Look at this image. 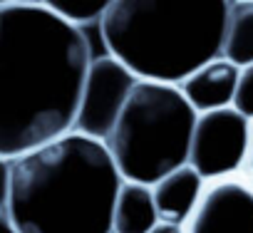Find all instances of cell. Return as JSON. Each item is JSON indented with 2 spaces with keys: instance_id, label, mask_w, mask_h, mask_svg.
<instances>
[{
  "instance_id": "obj_1",
  "label": "cell",
  "mask_w": 253,
  "mask_h": 233,
  "mask_svg": "<svg viewBox=\"0 0 253 233\" xmlns=\"http://www.w3.org/2000/svg\"><path fill=\"white\" fill-rule=\"evenodd\" d=\"M92 52L45 3L0 0V156L18 159L75 127Z\"/></svg>"
},
{
  "instance_id": "obj_2",
  "label": "cell",
  "mask_w": 253,
  "mask_h": 233,
  "mask_svg": "<svg viewBox=\"0 0 253 233\" xmlns=\"http://www.w3.org/2000/svg\"><path fill=\"white\" fill-rule=\"evenodd\" d=\"M119 186L107 147L70 132L13 159L5 213L15 233H112Z\"/></svg>"
},
{
  "instance_id": "obj_3",
  "label": "cell",
  "mask_w": 253,
  "mask_h": 233,
  "mask_svg": "<svg viewBox=\"0 0 253 233\" xmlns=\"http://www.w3.org/2000/svg\"><path fill=\"white\" fill-rule=\"evenodd\" d=\"M228 0H109L99 35L139 82L179 87L221 57Z\"/></svg>"
},
{
  "instance_id": "obj_4",
  "label": "cell",
  "mask_w": 253,
  "mask_h": 233,
  "mask_svg": "<svg viewBox=\"0 0 253 233\" xmlns=\"http://www.w3.org/2000/svg\"><path fill=\"white\" fill-rule=\"evenodd\" d=\"M196 112L179 87L137 82L104 142L122 181L154 186L189 164Z\"/></svg>"
},
{
  "instance_id": "obj_5",
  "label": "cell",
  "mask_w": 253,
  "mask_h": 233,
  "mask_svg": "<svg viewBox=\"0 0 253 233\" xmlns=\"http://www.w3.org/2000/svg\"><path fill=\"white\" fill-rule=\"evenodd\" d=\"M251 132L253 124L233 107L199 114L189 147V166L204 181L216 184L233 179V174L246 166Z\"/></svg>"
},
{
  "instance_id": "obj_6",
  "label": "cell",
  "mask_w": 253,
  "mask_h": 233,
  "mask_svg": "<svg viewBox=\"0 0 253 233\" xmlns=\"http://www.w3.org/2000/svg\"><path fill=\"white\" fill-rule=\"evenodd\" d=\"M137 82L139 79L112 55L92 57L82 82L72 132L104 144L114 132Z\"/></svg>"
},
{
  "instance_id": "obj_7",
  "label": "cell",
  "mask_w": 253,
  "mask_h": 233,
  "mask_svg": "<svg viewBox=\"0 0 253 233\" xmlns=\"http://www.w3.org/2000/svg\"><path fill=\"white\" fill-rule=\"evenodd\" d=\"M184 233H253V186L223 179L204 189Z\"/></svg>"
},
{
  "instance_id": "obj_8",
  "label": "cell",
  "mask_w": 253,
  "mask_h": 233,
  "mask_svg": "<svg viewBox=\"0 0 253 233\" xmlns=\"http://www.w3.org/2000/svg\"><path fill=\"white\" fill-rule=\"evenodd\" d=\"M238 75H241V70L233 62L216 57V60L206 62L204 67H199L194 75H189L179 84V89L186 97V102L194 107L196 114L218 112V109L233 107Z\"/></svg>"
},
{
  "instance_id": "obj_9",
  "label": "cell",
  "mask_w": 253,
  "mask_h": 233,
  "mask_svg": "<svg viewBox=\"0 0 253 233\" xmlns=\"http://www.w3.org/2000/svg\"><path fill=\"white\" fill-rule=\"evenodd\" d=\"M152 194H154L159 221L184 228L204 194V179L186 164L171 171L169 176H164L162 181H157L152 186Z\"/></svg>"
},
{
  "instance_id": "obj_10",
  "label": "cell",
  "mask_w": 253,
  "mask_h": 233,
  "mask_svg": "<svg viewBox=\"0 0 253 233\" xmlns=\"http://www.w3.org/2000/svg\"><path fill=\"white\" fill-rule=\"evenodd\" d=\"M159 223L152 186L122 181L112 213V233H152Z\"/></svg>"
},
{
  "instance_id": "obj_11",
  "label": "cell",
  "mask_w": 253,
  "mask_h": 233,
  "mask_svg": "<svg viewBox=\"0 0 253 233\" xmlns=\"http://www.w3.org/2000/svg\"><path fill=\"white\" fill-rule=\"evenodd\" d=\"M221 57L238 70L253 65V3H231Z\"/></svg>"
},
{
  "instance_id": "obj_12",
  "label": "cell",
  "mask_w": 253,
  "mask_h": 233,
  "mask_svg": "<svg viewBox=\"0 0 253 233\" xmlns=\"http://www.w3.org/2000/svg\"><path fill=\"white\" fill-rule=\"evenodd\" d=\"M45 5L67 25L82 30L87 25L99 28V23L109 8V0H50Z\"/></svg>"
},
{
  "instance_id": "obj_13",
  "label": "cell",
  "mask_w": 253,
  "mask_h": 233,
  "mask_svg": "<svg viewBox=\"0 0 253 233\" xmlns=\"http://www.w3.org/2000/svg\"><path fill=\"white\" fill-rule=\"evenodd\" d=\"M233 109L243 114L246 119L253 124V65L243 67L238 75V87L233 97Z\"/></svg>"
},
{
  "instance_id": "obj_14",
  "label": "cell",
  "mask_w": 253,
  "mask_h": 233,
  "mask_svg": "<svg viewBox=\"0 0 253 233\" xmlns=\"http://www.w3.org/2000/svg\"><path fill=\"white\" fill-rule=\"evenodd\" d=\"M10 174H13V161L0 156V213L8 211V201H10Z\"/></svg>"
},
{
  "instance_id": "obj_15",
  "label": "cell",
  "mask_w": 253,
  "mask_h": 233,
  "mask_svg": "<svg viewBox=\"0 0 253 233\" xmlns=\"http://www.w3.org/2000/svg\"><path fill=\"white\" fill-rule=\"evenodd\" d=\"M152 233H184L181 226H169V223H159Z\"/></svg>"
},
{
  "instance_id": "obj_16",
  "label": "cell",
  "mask_w": 253,
  "mask_h": 233,
  "mask_svg": "<svg viewBox=\"0 0 253 233\" xmlns=\"http://www.w3.org/2000/svg\"><path fill=\"white\" fill-rule=\"evenodd\" d=\"M0 233H15V228H13L8 213H0Z\"/></svg>"
},
{
  "instance_id": "obj_17",
  "label": "cell",
  "mask_w": 253,
  "mask_h": 233,
  "mask_svg": "<svg viewBox=\"0 0 253 233\" xmlns=\"http://www.w3.org/2000/svg\"><path fill=\"white\" fill-rule=\"evenodd\" d=\"M246 166H248V171H251V176H253V132H251V147H248V159H246Z\"/></svg>"
}]
</instances>
